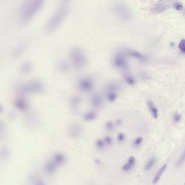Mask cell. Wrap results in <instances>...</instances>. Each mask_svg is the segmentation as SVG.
I'll use <instances>...</instances> for the list:
<instances>
[{
    "label": "cell",
    "mask_w": 185,
    "mask_h": 185,
    "mask_svg": "<svg viewBox=\"0 0 185 185\" xmlns=\"http://www.w3.org/2000/svg\"><path fill=\"white\" fill-rule=\"evenodd\" d=\"M68 10L67 4H63L59 8L47 25L46 30L48 32H53L57 28L66 17Z\"/></svg>",
    "instance_id": "6da1fadb"
},
{
    "label": "cell",
    "mask_w": 185,
    "mask_h": 185,
    "mask_svg": "<svg viewBox=\"0 0 185 185\" xmlns=\"http://www.w3.org/2000/svg\"><path fill=\"white\" fill-rule=\"evenodd\" d=\"M17 90L21 93L29 92L40 93L44 92L45 87L44 84L38 80H33L26 84H21L17 87Z\"/></svg>",
    "instance_id": "7a4b0ae2"
},
{
    "label": "cell",
    "mask_w": 185,
    "mask_h": 185,
    "mask_svg": "<svg viewBox=\"0 0 185 185\" xmlns=\"http://www.w3.org/2000/svg\"><path fill=\"white\" fill-rule=\"evenodd\" d=\"M42 4L43 2L41 1H34L28 4L23 12L21 17V22L22 23L30 20L41 8Z\"/></svg>",
    "instance_id": "3957f363"
},
{
    "label": "cell",
    "mask_w": 185,
    "mask_h": 185,
    "mask_svg": "<svg viewBox=\"0 0 185 185\" xmlns=\"http://www.w3.org/2000/svg\"><path fill=\"white\" fill-rule=\"evenodd\" d=\"M114 9L117 15L124 21H128L132 18V13L129 8L125 4L119 2L114 6Z\"/></svg>",
    "instance_id": "277c9868"
},
{
    "label": "cell",
    "mask_w": 185,
    "mask_h": 185,
    "mask_svg": "<svg viewBox=\"0 0 185 185\" xmlns=\"http://www.w3.org/2000/svg\"><path fill=\"white\" fill-rule=\"evenodd\" d=\"M71 56L73 64L77 68H82L85 66L86 59L81 50L77 48L72 49Z\"/></svg>",
    "instance_id": "5b68a950"
},
{
    "label": "cell",
    "mask_w": 185,
    "mask_h": 185,
    "mask_svg": "<svg viewBox=\"0 0 185 185\" xmlns=\"http://www.w3.org/2000/svg\"><path fill=\"white\" fill-rule=\"evenodd\" d=\"M93 82L90 79L84 78L80 80L78 84V88L80 91L84 92H91L93 89Z\"/></svg>",
    "instance_id": "8992f818"
},
{
    "label": "cell",
    "mask_w": 185,
    "mask_h": 185,
    "mask_svg": "<svg viewBox=\"0 0 185 185\" xmlns=\"http://www.w3.org/2000/svg\"><path fill=\"white\" fill-rule=\"evenodd\" d=\"M81 102V97L79 95H75L71 97L69 101V106L71 110L75 114L78 112Z\"/></svg>",
    "instance_id": "52a82bcc"
},
{
    "label": "cell",
    "mask_w": 185,
    "mask_h": 185,
    "mask_svg": "<svg viewBox=\"0 0 185 185\" xmlns=\"http://www.w3.org/2000/svg\"><path fill=\"white\" fill-rule=\"evenodd\" d=\"M114 66L119 69H125L127 67V63L122 55H116L113 60Z\"/></svg>",
    "instance_id": "ba28073f"
},
{
    "label": "cell",
    "mask_w": 185,
    "mask_h": 185,
    "mask_svg": "<svg viewBox=\"0 0 185 185\" xmlns=\"http://www.w3.org/2000/svg\"><path fill=\"white\" fill-rule=\"evenodd\" d=\"M91 103L92 106L95 108H100L102 107L104 104L102 97L100 94H94L91 98Z\"/></svg>",
    "instance_id": "9c48e42d"
},
{
    "label": "cell",
    "mask_w": 185,
    "mask_h": 185,
    "mask_svg": "<svg viewBox=\"0 0 185 185\" xmlns=\"http://www.w3.org/2000/svg\"><path fill=\"white\" fill-rule=\"evenodd\" d=\"M51 160L59 167L65 164L66 159L64 154L61 153H57L54 155Z\"/></svg>",
    "instance_id": "30bf717a"
},
{
    "label": "cell",
    "mask_w": 185,
    "mask_h": 185,
    "mask_svg": "<svg viewBox=\"0 0 185 185\" xmlns=\"http://www.w3.org/2000/svg\"><path fill=\"white\" fill-rule=\"evenodd\" d=\"M82 132L81 127L78 124L74 123L71 126L69 129V134L73 138L79 137Z\"/></svg>",
    "instance_id": "8fae6325"
},
{
    "label": "cell",
    "mask_w": 185,
    "mask_h": 185,
    "mask_svg": "<svg viewBox=\"0 0 185 185\" xmlns=\"http://www.w3.org/2000/svg\"><path fill=\"white\" fill-rule=\"evenodd\" d=\"M58 167L52 160L46 163L44 165V170L48 175H52L57 171Z\"/></svg>",
    "instance_id": "7c38bea8"
},
{
    "label": "cell",
    "mask_w": 185,
    "mask_h": 185,
    "mask_svg": "<svg viewBox=\"0 0 185 185\" xmlns=\"http://www.w3.org/2000/svg\"><path fill=\"white\" fill-rule=\"evenodd\" d=\"M147 104L153 117L155 119H157L159 116V112L155 104L152 100H150L147 101Z\"/></svg>",
    "instance_id": "4fadbf2b"
},
{
    "label": "cell",
    "mask_w": 185,
    "mask_h": 185,
    "mask_svg": "<svg viewBox=\"0 0 185 185\" xmlns=\"http://www.w3.org/2000/svg\"><path fill=\"white\" fill-rule=\"evenodd\" d=\"M16 108L21 111H25L28 108V104L26 100L22 99H18L15 103Z\"/></svg>",
    "instance_id": "5bb4252c"
},
{
    "label": "cell",
    "mask_w": 185,
    "mask_h": 185,
    "mask_svg": "<svg viewBox=\"0 0 185 185\" xmlns=\"http://www.w3.org/2000/svg\"><path fill=\"white\" fill-rule=\"evenodd\" d=\"M126 53L128 56L131 57L136 58L143 61H145L147 60V58L142 54L138 52L133 50H127L126 51Z\"/></svg>",
    "instance_id": "9a60e30c"
},
{
    "label": "cell",
    "mask_w": 185,
    "mask_h": 185,
    "mask_svg": "<svg viewBox=\"0 0 185 185\" xmlns=\"http://www.w3.org/2000/svg\"><path fill=\"white\" fill-rule=\"evenodd\" d=\"M169 5L166 3H160L154 8L153 12L157 13H163L168 9Z\"/></svg>",
    "instance_id": "2e32d148"
},
{
    "label": "cell",
    "mask_w": 185,
    "mask_h": 185,
    "mask_svg": "<svg viewBox=\"0 0 185 185\" xmlns=\"http://www.w3.org/2000/svg\"><path fill=\"white\" fill-rule=\"evenodd\" d=\"M167 167V165L165 164L159 170V171L157 173L156 175L154 177L153 180V184H155L158 183L162 175H163V172L165 171Z\"/></svg>",
    "instance_id": "e0dca14e"
},
{
    "label": "cell",
    "mask_w": 185,
    "mask_h": 185,
    "mask_svg": "<svg viewBox=\"0 0 185 185\" xmlns=\"http://www.w3.org/2000/svg\"><path fill=\"white\" fill-rule=\"evenodd\" d=\"M120 88V86L116 82H112L108 83L106 87V90L109 92H114L119 91Z\"/></svg>",
    "instance_id": "ac0fdd59"
},
{
    "label": "cell",
    "mask_w": 185,
    "mask_h": 185,
    "mask_svg": "<svg viewBox=\"0 0 185 185\" xmlns=\"http://www.w3.org/2000/svg\"><path fill=\"white\" fill-rule=\"evenodd\" d=\"M97 116V114L94 112H89L86 113L83 116V119L86 121H91L94 120Z\"/></svg>",
    "instance_id": "d6986e66"
},
{
    "label": "cell",
    "mask_w": 185,
    "mask_h": 185,
    "mask_svg": "<svg viewBox=\"0 0 185 185\" xmlns=\"http://www.w3.org/2000/svg\"><path fill=\"white\" fill-rule=\"evenodd\" d=\"M32 65L31 63L29 62L24 63L21 67V72L24 73H26L30 71L31 70Z\"/></svg>",
    "instance_id": "ffe728a7"
},
{
    "label": "cell",
    "mask_w": 185,
    "mask_h": 185,
    "mask_svg": "<svg viewBox=\"0 0 185 185\" xmlns=\"http://www.w3.org/2000/svg\"><path fill=\"white\" fill-rule=\"evenodd\" d=\"M59 70L63 73H66L69 70V66L66 62L64 61H61L59 64Z\"/></svg>",
    "instance_id": "44dd1931"
},
{
    "label": "cell",
    "mask_w": 185,
    "mask_h": 185,
    "mask_svg": "<svg viewBox=\"0 0 185 185\" xmlns=\"http://www.w3.org/2000/svg\"><path fill=\"white\" fill-rule=\"evenodd\" d=\"M117 94L116 92H109L107 94V98L108 101L111 102H114L116 100L117 98Z\"/></svg>",
    "instance_id": "7402d4cb"
},
{
    "label": "cell",
    "mask_w": 185,
    "mask_h": 185,
    "mask_svg": "<svg viewBox=\"0 0 185 185\" xmlns=\"http://www.w3.org/2000/svg\"><path fill=\"white\" fill-rule=\"evenodd\" d=\"M155 161H156V159H155V157H153L151 158V159H150L148 163H147V164L145 166V170L147 171L149 170L154 165H155Z\"/></svg>",
    "instance_id": "603a6c76"
},
{
    "label": "cell",
    "mask_w": 185,
    "mask_h": 185,
    "mask_svg": "<svg viewBox=\"0 0 185 185\" xmlns=\"http://www.w3.org/2000/svg\"><path fill=\"white\" fill-rule=\"evenodd\" d=\"M125 80L127 84L130 85H133L135 84V80L134 78L130 75H127L124 77Z\"/></svg>",
    "instance_id": "cb8c5ba5"
},
{
    "label": "cell",
    "mask_w": 185,
    "mask_h": 185,
    "mask_svg": "<svg viewBox=\"0 0 185 185\" xmlns=\"http://www.w3.org/2000/svg\"><path fill=\"white\" fill-rule=\"evenodd\" d=\"M105 143L104 140L101 139H98L96 142V147L99 149H102L104 148Z\"/></svg>",
    "instance_id": "d4e9b609"
},
{
    "label": "cell",
    "mask_w": 185,
    "mask_h": 185,
    "mask_svg": "<svg viewBox=\"0 0 185 185\" xmlns=\"http://www.w3.org/2000/svg\"><path fill=\"white\" fill-rule=\"evenodd\" d=\"M6 132V128L5 124L0 120V138L3 137Z\"/></svg>",
    "instance_id": "484cf974"
},
{
    "label": "cell",
    "mask_w": 185,
    "mask_h": 185,
    "mask_svg": "<svg viewBox=\"0 0 185 185\" xmlns=\"http://www.w3.org/2000/svg\"><path fill=\"white\" fill-rule=\"evenodd\" d=\"M114 128V126L112 122L108 121L106 123V129L108 132H112Z\"/></svg>",
    "instance_id": "4316f807"
},
{
    "label": "cell",
    "mask_w": 185,
    "mask_h": 185,
    "mask_svg": "<svg viewBox=\"0 0 185 185\" xmlns=\"http://www.w3.org/2000/svg\"><path fill=\"white\" fill-rule=\"evenodd\" d=\"M184 160L185 153L184 152L182 154L180 158V159L178 160L177 162L176 163V166H177V167H180V166L182 165L184 163Z\"/></svg>",
    "instance_id": "83f0119b"
},
{
    "label": "cell",
    "mask_w": 185,
    "mask_h": 185,
    "mask_svg": "<svg viewBox=\"0 0 185 185\" xmlns=\"http://www.w3.org/2000/svg\"><path fill=\"white\" fill-rule=\"evenodd\" d=\"M174 7L176 10L178 11H181L183 10V5L180 3L177 2L174 4Z\"/></svg>",
    "instance_id": "f1b7e54d"
},
{
    "label": "cell",
    "mask_w": 185,
    "mask_h": 185,
    "mask_svg": "<svg viewBox=\"0 0 185 185\" xmlns=\"http://www.w3.org/2000/svg\"><path fill=\"white\" fill-rule=\"evenodd\" d=\"M179 47L182 53H185V42L184 39L182 40L179 44Z\"/></svg>",
    "instance_id": "f546056e"
},
{
    "label": "cell",
    "mask_w": 185,
    "mask_h": 185,
    "mask_svg": "<svg viewBox=\"0 0 185 185\" xmlns=\"http://www.w3.org/2000/svg\"><path fill=\"white\" fill-rule=\"evenodd\" d=\"M143 138L141 137H139L136 138L134 140V144L135 146H139L143 143Z\"/></svg>",
    "instance_id": "4dcf8cb0"
},
{
    "label": "cell",
    "mask_w": 185,
    "mask_h": 185,
    "mask_svg": "<svg viewBox=\"0 0 185 185\" xmlns=\"http://www.w3.org/2000/svg\"><path fill=\"white\" fill-rule=\"evenodd\" d=\"M117 138L118 141L119 142H122L124 141L125 139V135L123 133H120L118 134Z\"/></svg>",
    "instance_id": "1f68e13d"
},
{
    "label": "cell",
    "mask_w": 185,
    "mask_h": 185,
    "mask_svg": "<svg viewBox=\"0 0 185 185\" xmlns=\"http://www.w3.org/2000/svg\"><path fill=\"white\" fill-rule=\"evenodd\" d=\"M104 141L105 144H108V145H110L113 142V140L110 137L106 136L104 137Z\"/></svg>",
    "instance_id": "d6a6232c"
},
{
    "label": "cell",
    "mask_w": 185,
    "mask_h": 185,
    "mask_svg": "<svg viewBox=\"0 0 185 185\" xmlns=\"http://www.w3.org/2000/svg\"><path fill=\"white\" fill-rule=\"evenodd\" d=\"M33 185H46L45 182L41 179H36L33 181Z\"/></svg>",
    "instance_id": "836d02e7"
},
{
    "label": "cell",
    "mask_w": 185,
    "mask_h": 185,
    "mask_svg": "<svg viewBox=\"0 0 185 185\" xmlns=\"http://www.w3.org/2000/svg\"><path fill=\"white\" fill-rule=\"evenodd\" d=\"M133 167V166H132L130 163H126L123 166L122 168L123 170L124 171H128L130 170Z\"/></svg>",
    "instance_id": "e575fe53"
},
{
    "label": "cell",
    "mask_w": 185,
    "mask_h": 185,
    "mask_svg": "<svg viewBox=\"0 0 185 185\" xmlns=\"http://www.w3.org/2000/svg\"><path fill=\"white\" fill-rule=\"evenodd\" d=\"M181 119V116L180 114L177 113L174 115L173 117V120L175 122H179L180 121Z\"/></svg>",
    "instance_id": "d590c367"
},
{
    "label": "cell",
    "mask_w": 185,
    "mask_h": 185,
    "mask_svg": "<svg viewBox=\"0 0 185 185\" xmlns=\"http://www.w3.org/2000/svg\"><path fill=\"white\" fill-rule=\"evenodd\" d=\"M9 151L6 148H2L1 151V154L3 157L7 156L9 155Z\"/></svg>",
    "instance_id": "8d00e7d4"
},
{
    "label": "cell",
    "mask_w": 185,
    "mask_h": 185,
    "mask_svg": "<svg viewBox=\"0 0 185 185\" xmlns=\"http://www.w3.org/2000/svg\"><path fill=\"white\" fill-rule=\"evenodd\" d=\"M128 163H130L132 166H134L135 163V159L134 157L131 156L128 159Z\"/></svg>",
    "instance_id": "74e56055"
},
{
    "label": "cell",
    "mask_w": 185,
    "mask_h": 185,
    "mask_svg": "<svg viewBox=\"0 0 185 185\" xmlns=\"http://www.w3.org/2000/svg\"><path fill=\"white\" fill-rule=\"evenodd\" d=\"M123 123V120L121 119H118L116 120V124L117 126H120Z\"/></svg>",
    "instance_id": "f35d334b"
},
{
    "label": "cell",
    "mask_w": 185,
    "mask_h": 185,
    "mask_svg": "<svg viewBox=\"0 0 185 185\" xmlns=\"http://www.w3.org/2000/svg\"><path fill=\"white\" fill-rule=\"evenodd\" d=\"M140 76L141 78L143 79H147L148 78V76L146 73H141V74Z\"/></svg>",
    "instance_id": "ab89813d"
},
{
    "label": "cell",
    "mask_w": 185,
    "mask_h": 185,
    "mask_svg": "<svg viewBox=\"0 0 185 185\" xmlns=\"http://www.w3.org/2000/svg\"><path fill=\"white\" fill-rule=\"evenodd\" d=\"M2 106H1V105H0V113H1V112H2Z\"/></svg>",
    "instance_id": "60d3db41"
}]
</instances>
